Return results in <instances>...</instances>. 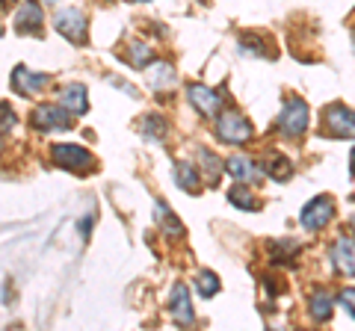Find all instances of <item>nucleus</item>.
<instances>
[{
    "label": "nucleus",
    "instance_id": "nucleus-7",
    "mask_svg": "<svg viewBox=\"0 0 355 331\" xmlns=\"http://www.w3.org/2000/svg\"><path fill=\"white\" fill-rule=\"evenodd\" d=\"M323 121H326V130H329V134L335 136V139H352L355 125H352V113H349V107H343V104H331V107L326 109Z\"/></svg>",
    "mask_w": 355,
    "mask_h": 331
},
{
    "label": "nucleus",
    "instance_id": "nucleus-29",
    "mask_svg": "<svg viewBox=\"0 0 355 331\" xmlns=\"http://www.w3.org/2000/svg\"><path fill=\"white\" fill-rule=\"evenodd\" d=\"M139 3H142V0H139Z\"/></svg>",
    "mask_w": 355,
    "mask_h": 331
},
{
    "label": "nucleus",
    "instance_id": "nucleus-19",
    "mask_svg": "<svg viewBox=\"0 0 355 331\" xmlns=\"http://www.w3.org/2000/svg\"><path fill=\"white\" fill-rule=\"evenodd\" d=\"M198 163H202V169L207 175V181H216L222 169H225V163H222L214 151H207V148H198Z\"/></svg>",
    "mask_w": 355,
    "mask_h": 331
},
{
    "label": "nucleus",
    "instance_id": "nucleus-18",
    "mask_svg": "<svg viewBox=\"0 0 355 331\" xmlns=\"http://www.w3.org/2000/svg\"><path fill=\"white\" fill-rule=\"evenodd\" d=\"M175 181L178 186H184L187 193H196L198 190V172L193 163H178L175 166Z\"/></svg>",
    "mask_w": 355,
    "mask_h": 331
},
{
    "label": "nucleus",
    "instance_id": "nucleus-26",
    "mask_svg": "<svg viewBox=\"0 0 355 331\" xmlns=\"http://www.w3.org/2000/svg\"><path fill=\"white\" fill-rule=\"evenodd\" d=\"M151 83L157 86V83H163V80H169L172 77V65H166V62H160V65H151Z\"/></svg>",
    "mask_w": 355,
    "mask_h": 331
},
{
    "label": "nucleus",
    "instance_id": "nucleus-9",
    "mask_svg": "<svg viewBox=\"0 0 355 331\" xmlns=\"http://www.w3.org/2000/svg\"><path fill=\"white\" fill-rule=\"evenodd\" d=\"M44 86H48V74L30 71L27 65H18V69L12 71V89L18 95H39Z\"/></svg>",
    "mask_w": 355,
    "mask_h": 331
},
{
    "label": "nucleus",
    "instance_id": "nucleus-23",
    "mask_svg": "<svg viewBox=\"0 0 355 331\" xmlns=\"http://www.w3.org/2000/svg\"><path fill=\"white\" fill-rule=\"evenodd\" d=\"M243 53H254V57H270V48H263V42L258 36H243V45H240Z\"/></svg>",
    "mask_w": 355,
    "mask_h": 331
},
{
    "label": "nucleus",
    "instance_id": "nucleus-20",
    "mask_svg": "<svg viewBox=\"0 0 355 331\" xmlns=\"http://www.w3.org/2000/svg\"><path fill=\"white\" fill-rule=\"evenodd\" d=\"M228 202L237 207V211H254V195L249 193V186H243V184H237V186H231L228 190Z\"/></svg>",
    "mask_w": 355,
    "mask_h": 331
},
{
    "label": "nucleus",
    "instance_id": "nucleus-8",
    "mask_svg": "<svg viewBox=\"0 0 355 331\" xmlns=\"http://www.w3.org/2000/svg\"><path fill=\"white\" fill-rule=\"evenodd\" d=\"M187 95H190V104L198 109L202 116H219L222 113V98L214 92V89H207V86L202 83H193L190 89H187Z\"/></svg>",
    "mask_w": 355,
    "mask_h": 331
},
{
    "label": "nucleus",
    "instance_id": "nucleus-4",
    "mask_svg": "<svg viewBox=\"0 0 355 331\" xmlns=\"http://www.w3.org/2000/svg\"><path fill=\"white\" fill-rule=\"evenodd\" d=\"M53 160H57V166H62V169L77 172V175L95 169V157L80 145H57L53 148Z\"/></svg>",
    "mask_w": 355,
    "mask_h": 331
},
{
    "label": "nucleus",
    "instance_id": "nucleus-24",
    "mask_svg": "<svg viewBox=\"0 0 355 331\" xmlns=\"http://www.w3.org/2000/svg\"><path fill=\"white\" fill-rule=\"evenodd\" d=\"M12 127H15V109L6 101H0V134H6V130H12Z\"/></svg>",
    "mask_w": 355,
    "mask_h": 331
},
{
    "label": "nucleus",
    "instance_id": "nucleus-2",
    "mask_svg": "<svg viewBox=\"0 0 355 331\" xmlns=\"http://www.w3.org/2000/svg\"><path fill=\"white\" fill-rule=\"evenodd\" d=\"M53 27H57V33H62L69 42H74V45H83L86 42V15L80 12V9H74V6L57 9Z\"/></svg>",
    "mask_w": 355,
    "mask_h": 331
},
{
    "label": "nucleus",
    "instance_id": "nucleus-13",
    "mask_svg": "<svg viewBox=\"0 0 355 331\" xmlns=\"http://www.w3.org/2000/svg\"><path fill=\"white\" fill-rule=\"evenodd\" d=\"M331 260H335V269H340L343 275H352V237H338L335 249H331Z\"/></svg>",
    "mask_w": 355,
    "mask_h": 331
},
{
    "label": "nucleus",
    "instance_id": "nucleus-1",
    "mask_svg": "<svg viewBox=\"0 0 355 331\" xmlns=\"http://www.w3.org/2000/svg\"><path fill=\"white\" fill-rule=\"evenodd\" d=\"M308 127V104L302 98H291L279 113V130L284 136H302Z\"/></svg>",
    "mask_w": 355,
    "mask_h": 331
},
{
    "label": "nucleus",
    "instance_id": "nucleus-15",
    "mask_svg": "<svg viewBox=\"0 0 355 331\" xmlns=\"http://www.w3.org/2000/svg\"><path fill=\"white\" fill-rule=\"evenodd\" d=\"M154 216H157V222H160V228L166 231V234H172V237L184 234V225L172 216V211L166 207V202H154Z\"/></svg>",
    "mask_w": 355,
    "mask_h": 331
},
{
    "label": "nucleus",
    "instance_id": "nucleus-12",
    "mask_svg": "<svg viewBox=\"0 0 355 331\" xmlns=\"http://www.w3.org/2000/svg\"><path fill=\"white\" fill-rule=\"evenodd\" d=\"M60 107L69 109V113L74 116H83L89 109V98H86V86H65V89L60 92Z\"/></svg>",
    "mask_w": 355,
    "mask_h": 331
},
{
    "label": "nucleus",
    "instance_id": "nucleus-11",
    "mask_svg": "<svg viewBox=\"0 0 355 331\" xmlns=\"http://www.w3.org/2000/svg\"><path fill=\"white\" fill-rule=\"evenodd\" d=\"M172 314L181 325H193L196 323V314H193V305H190V290L184 284H178L172 290Z\"/></svg>",
    "mask_w": 355,
    "mask_h": 331
},
{
    "label": "nucleus",
    "instance_id": "nucleus-14",
    "mask_svg": "<svg viewBox=\"0 0 355 331\" xmlns=\"http://www.w3.org/2000/svg\"><path fill=\"white\" fill-rule=\"evenodd\" d=\"M225 169L234 175L237 181H258V166H254L249 157H243V154H237V157H231V160H225Z\"/></svg>",
    "mask_w": 355,
    "mask_h": 331
},
{
    "label": "nucleus",
    "instance_id": "nucleus-27",
    "mask_svg": "<svg viewBox=\"0 0 355 331\" xmlns=\"http://www.w3.org/2000/svg\"><path fill=\"white\" fill-rule=\"evenodd\" d=\"M352 296H355V293H352V287H347V293L340 296V305L347 307V314H349V316H352Z\"/></svg>",
    "mask_w": 355,
    "mask_h": 331
},
{
    "label": "nucleus",
    "instance_id": "nucleus-10",
    "mask_svg": "<svg viewBox=\"0 0 355 331\" xmlns=\"http://www.w3.org/2000/svg\"><path fill=\"white\" fill-rule=\"evenodd\" d=\"M15 30L18 33H39L42 30V6L36 0H24V6L15 12Z\"/></svg>",
    "mask_w": 355,
    "mask_h": 331
},
{
    "label": "nucleus",
    "instance_id": "nucleus-17",
    "mask_svg": "<svg viewBox=\"0 0 355 331\" xmlns=\"http://www.w3.org/2000/svg\"><path fill=\"white\" fill-rule=\"evenodd\" d=\"M266 175H270L272 181H287L293 175V163L282 157V154H272V157L266 160Z\"/></svg>",
    "mask_w": 355,
    "mask_h": 331
},
{
    "label": "nucleus",
    "instance_id": "nucleus-3",
    "mask_svg": "<svg viewBox=\"0 0 355 331\" xmlns=\"http://www.w3.org/2000/svg\"><path fill=\"white\" fill-rule=\"evenodd\" d=\"M216 134L222 136V142H231V145H246V142L252 139V125L240 113L228 109V113H219Z\"/></svg>",
    "mask_w": 355,
    "mask_h": 331
},
{
    "label": "nucleus",
    "instance_id": "nucleus-25",
    "mask_svg": "<svg viewBox=\"0 0 355 331\" xmlns=\"http://www.w3.org/2000/svg\"><path fill=\"white\" fill-rule=\"evenodd\" d=\"M130 60H133V65H139V69H142V65L151 60V48L139 45V42H137V45H130Z\"/></svg>",
    "mask_w": 355,
    "mask_h": 331
},
{
    "label": "nucleus",
    "instance_id": "nucleus-5",
    "mask_svg": "<svg viewBox=\"0 0 355 331\" xmlns=\"http://www.w3.org/2000/svg\"><path fill=\"white\" fill-rule=\"evenodd\" d=\"M33 127L36 130H69L71 116H69V109H62L60 104H39L33 109Z\"/></svg>",
    "mask_w": 355,
    "mask_h": 331
},
{
    "label": "nucleus",
    "instance_id": "nucleus-28",
    "mask_svg": "<svg viewBox=\"0 0 355 331\" xmlns=\"http://www.w3.org/2000/svg\"><path fill=\"white\" fill-rule=\"evenodd\" d=\"M89 225H92V216H89V219H86V222H83V219H80V225H77V228H80V237H89Z\"/></svg>",
    "mask_w": 355,
    "mask_h": 331
},
{
    "label": "nucleus",
    "instance_id": "nucleus-16",
    "mask_svg": "<svg viewBox=\"0 0 355 331\" xmlns=\"http://www.w3.org/2000/svg\"><path fill=\"white\" fill-rule=\"evenodd\" d=\"M166 130H169V125H166L163 116H146V121H142V136L151 139V142H163L166 139Z\"/></svg>",
    "mask_w": 355,
    "mask_h": 331
},
{
    "label": "nucleus",
    "instance_id": "nucleus-21",
    "mask_svg": "<svg viewBox=\"0 0 355 331\" xmlns=\"http://www.w3.org/2000/svg\"><path fill=\"white\" fill-rule=\"evenodd\" d=\"M196 287H198V296L202 299H210V296H216L219 293V278H216V272H210V269H205L202 275H198V281H196Z\"/></svg>",
    "mask_w": 355,
    "mask_h": 331
},
{
    "label": "nucleus",
    "instance_id": "nucleus-22",
    "mask_svg": "<svg viewBox=\"0 0 355 331\" xmlns=\"http://www.w3.org/2000/svg\"><path fill=\"white\" fill-rule=\"evenodd\" d=\"M311 314H314V319H320V323H326L331 316V299L326 293H317L314 299H311Z\"/></svg>",
    "mask_w": 355,
    "mask_h": 331
},
{
    "label": "nucleus",
    "instance_id": "nucleus-6",
    "mask_svg": "<svg viewBox=\"0 0 355 331\" xmlns=\"http://www.w3.org/2000/svg\"><path fill=\"white\" fill-rule=\"evenodd\" d=\"M335 216V198L331 195H320L314 198V202H308L305 204V211H302V225L308 231H320V228H326L329 225V219Z\"/></svg>",
    "mask_w": 355,
    "mask_h": 331
}]
</instances>
